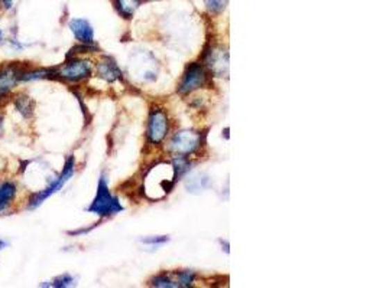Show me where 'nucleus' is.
<instances>
[{"label":"nucleus","mask_w":386,"mask_h":288,"mask_svg":"<svg viewBox=\"0 0 386 288\" xmlns=\"http://www.w3.org/2000/svg\"><path fill=\"white\" fill-rule=\"evenodd\" d=\"M68 26H69V29H72L73 35L76 36V39L78 42H81L83 45H93V42H94V29H93V26L90 25L89 21L76 17V19L69 21Z\"/></svg>","instance_id":"1a4fd4ad"},{"label":"nucleus","mask_w":386,"mask_h":288,"mask_svg":"<svg viewBox=\"0 0 386 288\" xmlns=\"http://www.w3.org/2000/svg\"><path fill=\"white\" fill-rule=\"evenodd\" d=\"M74 282V278L69 276V274H64V276H60L57 277L54 281H52L51 287H58V288H64V287H69V285H73Z\"/></svg>","instance_id":"f3484780"},{"label":"nucleus","mask_w":386,"mask_h":288,"mask_svg":"<svg viewBox=\"0 0 386 288\" xmlns=\"http://www.w3.org/2000/svg\"><path fill=\"white\" fill-rule=\"evenodd\" d=\"M227 2H229V0H205V8L208 12L219 13L226 8Z\"/></svg>","instance_id":"dca6fc26"},{"label":"nucleus","mask_w":386,"mask_h":288,"mask_svg":"<svg viewBox=\"0 0 386 288\" xmlns=\"http://www.w3.org/2000/svg\"><path fill=\"white\" fill-rule=\"evenodd\" d=\"M152 285L155 287H164V288H172V287H178V282L174 281L172 278L167 277L165 274L158 276L152 280Z\"/></svg>","instance_id":"4468645a"},{"label":"nucleus","mask_w":386,"mask_h":288,"mask_svg":"<svg viewBox=\"0 0 386 288\" xmlns=\"http://www.w3.org/2000/svg\"><path fill=\"white\" fill-rule=\"evenodd\" d=\"M139 5L140 0H115V6L117 8L119 13L125 17H131Z\"/></svg>","instance_id":"ddd939ff"},{"label":"nucleus","mask_w":386,"mask_h":288,"mask_svg":"<svg viewBox=\"0 0 386 288\" xmlns=\"http://www.w3.org/2000/svg\"><path fill=\"white\" fill-rule=\"evenodd\" d=\"M16 193L17 189L13 182H3L0 185V213L9 209V206L15 201Z\"/></svg>","instance_id":"9b49d317"},{"label":"nucleus","mask_w":386,"mask_h":288,"mask_svg":"<svg viewBox=\"0 0 386 288\" xmlns=\"http://www.w3.org/2000/svg\"><path fill=\"white\" fill-rule=\"evenodd\" d=\"M2 132H3V116L0 114V134H2Z\"/></svg>","instance_id":"412c9836"},{"label":"nucleus","mask_w":386,"mask_h":288,"mask_svg":"<svg viewBox=\"0 0 386 288\" xmlns=\"http://www.w3.org/2000/svg\"><path fill=\"white\" fill-rule=\"evenodd\" d=\"M74 168H76L74 157L69 156L67 159V161H65V165H64V169H62L61 174L58 177H56L54 180H52V182L49 183V186H47L45 189L31 195L29 201H28V208L29 209H37L38 206H41L48 199L49 196H52L54 193H57L58 190H61L62 186L68 182V180L73 177Z\"/></svg>","instance_id":"f257e3e1"},{"label":"nucleus","mask_w":386,"mask_h":288,"mask_svg":"<svg viewBox=\"0 0 386 288\" xmlns=\"http://www.w3.org/2000/svg\"><path fill=\"white\" fill-rule=\"evenodd\" d=\"M194 278H196V273L194 271H181L178 276H177V282H178V287H190L192 282H194Z\"/></svg>","instance_id":"2eb2a0df"},{"label":"nucleus","mask_w":386,"mask_h":288,"mask_svg":"<svg viewBox=\"0 0 386 288\" xmlns=\"http://www.w3.org/2000/svg\"><path fill=\"white\" fill-rule=\"evenodd\" d=\"M8 245H9V242H8V241L0 240V249H5V248H8Z\"/></svg>","instance_id":"aec40b11"},{"label":"nucleus","mask_w":386,"mask_h":288,"mask_svg":"<svg viewBox=\"0 0 386 288\" xmlns=\"http://www.w3.org/2000/svg\"><path fill=\"white\" fill-rule=\"evenodd\" d=\"M0 3L5 6V9H10L15 3V0H0Z\"/></svg>","instance_id":"6ab92c4d"},{"label":"nucleus","mask_w":386,"mask_h":288,"mask_svg":"<svg viewBox=\"0 0 386 288\" xmlns=\"http://www.w3.org/2000/svg\"><path fill=\"white\" fill-rule=\"evenodd\" d=\"M145 244H151V245H161V244H165L168 242V237H151V238H146L144 240Z\"/></svg>","instance_id":"a211bd4d"},{"label":"nucleus","mask_w":386,"mask_h":288,"mask_svg":"<svg viewBox=\"0 0 386 288\" xmlns=\"http://www.w3.org/2000/svg\"><path fill=\"white\" fill-rule=\"evenodd\" d=\"M205 65L217 77H227L229 74V53L221 48H213L207 53Z\"/></svg>","instance_id":"0eeeda50"},{"label":"nucleus","mask_w":386,"mask_h":288,"mask_svg":"<svg viewBox=\"0 0 386 288\" xmlns=\"http://www.w3.org/2000/svg\"><path fill=\"white\" fill-rule=\"evenodd\" d=\"M152 172L156 174V179L151 174H146V177L155 179L153 183H145L146 186V192L149 193L152 189H155L153 192H162V197L172 189L174 180H175V170L172 165H156L153 166Z\"/></svg>","instance_id":"7ed1b4c3"},{"label":"nucleus","mask_w":386,"mask_h":288,"mask_svg":"<svg viewBox=\"0 0 386 288\" xmlns=\"http://www.w3.org/2000/svg\"><path fill=\"white\" fill-rule=\"evenodd\" d=\"M168 132V118L167 114L161 110L152 111L149 117V127H148V137L151 143H161Z\"/></svg>","instance_id":"6e6552de"},{"label":"nucleus","mask_w":386,"mask_h":288,"mask_svg":"<svg viewBox=\"0 0 386 288\" xmlns=\"http://www.w3.org/2000/svg\"><path fill=\"white\" fill-rule=\"evenodd\" d=\"M92 75V64L84 60H73L57 69V77L65 81L78 82Z\"/></svg>","instance_id":"20e7f679"},{"label":"nucleus","mask_w":386,"mask_h":288,"mask_svg":"<svg viewBox=\"0 0 386 288\" xmlns=\"http://www.w3.org/2000/svg\"><path fill=\"white\" fill-rule=\"evenodd\" d=\"M2 42H3V30L0 29V44H2Z\"/></svg>","instance_id":"4be33fe9"},{"label":"nucleus","mask_w":386,"mask_h":288,"mask_svg":"<svg viewBox=\"0 0 386 288\" xmlns=\"http://www.w3.org/2000/svg\"><path fill=\"white\" fill-rule=\"evenodd\" d=\"M13 105L17 110V113L22 114V117H25V118L32 117V114H33V101L26 94L16 96L13 98Z\"/></svg>","instance_id":"f8f14e48"},{"label":"nucleus","mask_w":386,"mask_h":288,"mask_svg":"<svg viewBox=\"0 0 386 288\" xmlns=\"http://www.w3.org/2000/svg\"><path fill=\"white\" fill-rule=\"evenodd\" d=\"M201 143V137L196 132H180L171 140V149L177 154H191L194 153Z\"/></svg>","instance_id":"39448f33"},{"label":"nucleus","mask_w":386,"mask_h":288,"mask_svg":"<svg viewBox=\"0 0 386 288\" xmlns=\"http://www.w3.org/2000/svg\"><path fill=\"white\" fill-rule=\"evenodd\" d=\"M97 74L109 82H113L119 78H121V72L119 69V66L116 65V62L112 58H103L99 64H97Z\"/></svg>","instance_id":"9d476101"},{"label":"nucleus","mask_w":386,"mask_h":288,"mask_svg":"<svg viewBox=\"0 0 386 288\" xmlns=\"http://www.w3.org/2000/svg\"><path fill=\"white\" fill-rule=\"evenodd\" d=\"M207 81V75H205V71L203 66L197 65V64H192L187 72L185 75L180 84L178 91L181 94H187V93H192L194 89L201 88Z\"/></svg>","instance_id":"423d86ee"},{"label":"nucleus","mask_w":386,"mask_h":288,"mask_svg":"<svg viewBox=\"0 0 386 288\" xmlns=\"http://www.w3.org/2000/svg\"><path fill=\"white\" fill-rule=\"evenodd\" d=\"M92 213H96L99 216H110L115 213H119L124 210V206L120 205V202L117 201V197H115L108 186L106 179L104 176L100 177L99 180V186H97V193L94 201L92 202V205L87 209Z\"/></svg>","instance_id":"f03ea898"}]
</instances>
